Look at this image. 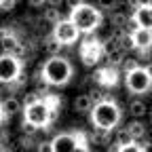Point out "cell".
<instances>
[{
  "label": "cell",
  "instance_id": "obj_26",
  "mask_svg": "<svg viewBox=\"0 0 152 152\" xmlns=\"http://www.w3.org/2000/svg\"><path fill=\"white\" fill-rule=\"evenodd\" d=\"M116 152H144V148H142V144H137V142H131V144H127V146H118Z\"/></svg>",
  "mask_w": 152,
  "mask_h": 152
},
{
  "label": "cell",
  "instance_id": "obj_30",
  "mask_svg": "<svg viewBox=\"0 0 152 152\" xmlns=\"http://www.w3.org/2000/svg\"><path fill=\"white\" fill-rule=\"evenodd\" d=\"M36 152H53V148H51V140L38 142V144H36Z\"/></svg>",
  "mask_w": 152,
  "mask_h": 152
},
{
  "label": "cell",
  "instance_id": "obj_31",
  "mask_svg": "<svg viewBox=\"0 0 152 152\" xmlns=\"http://www.w3.org/2000/svg\"><path fill=\"white\" fill-rule=\"evenodd\" d=\"M38 99H42L38 93H28L26 97H23V102H21V106H30V104H34V102H38Z\"/></svg>",
  "mask_w": 152,
  "mask_h": 152
},
{
  "label": "cell",
  "instance_id": "obj_19",
  "mask_svg": "<svg viewBox=\"0 0 152 152\" xmlns=\"http://www.w3.org/2000/svg\"><path fill=\"white\" fill-rule=\"evenodd\" d=\"M106 57V66L108 68H121V64H123V59H125V53H121L118 49L116 51H112V53H108V55H104Z\"/></svg>",
  "mask_w": 152,
  "mask_h": 152
},
{
  "label": "cell",
  "instance_id": "obj_3",
  "mask_svg": "<svg viewBox=\"0 0 152 152\" xmlns=\"http://www.w3.org/2000/svg\"><path fill=\"white\" fill-rule=\"evenodd\" d=\"M68 19L76 26V30H78L80 34H93V32H97L99 26L104 23L102 11L95 9L93 4H87V2H83L76 9H72Z\"/></svg>",
  "mask_w": 152,
  "mask_h": 152
},
{
  "label": "cell",
  "instance_id": "obj_27",
  "mask_svg": "<svg viewBox=\"0 0 152 152\" xmlns=\"http://www.w3.org/2000/svg\"><path fill=\"white\" fill-rule=\"evenodd\" d=\"M21 131H23V135H28V137H34L36 135V131H38V127H34V125H30V123H21Z\"/></svg>",
  "mask_w": 152,
  "mask_h": 152
},
{
  "label": "cell",
  "instance_id": "obj_11",
  "mask_svg": "<svg viewBox=\"0 0 152 152\" xmlns=\"http://www.w3.org/2000/svg\"><path fill=\"white\" fill-rule=\"evenodd\" d=\"M129 36L133 40V47L140 51L150 49V45H152V30H148V28H135L133 32H129Z\"/></svg>",
  "mask_w": 152,
  "mask_h": 152
},
{
  "label": "cell",
  "instance_id": "obj_37",
  "mask_svg": "<svg viewBox=\"0 0 152 152\" xmlns=\"http://www.w3.org/2000/svg\"><path fill=\"white\" fill-rule=\"evenodd\" d=\"M2 123H7V121H4V114H2V108H0V125H2Z\"/></svg>",
  "mask_w": 152,
  "mask_h": 152
},
{
  "label": "cell",
  "instance_id": "obj_22",
  "mask_svg": "<svg viewBox=\"0 0 152 152\" xmlns=\"http://www.w3.org/2000/svg\"><path fill=\"white\" fill-rule=\"evenodd\" d=\"M116 47H118V51L121 53H129V51H133L135 47H133V40H131V36H129V32H125L118 40H116Z\"/></svg>",
  "mask_w": 152,
  "mask_h": 152
},
{
  "label": "cell",
  "instance_id": "obj_24",
  "mask_svg": "<svg viewBox=\"0 0 152 152\" xmlns=\"http://www.w3.org/2000/svg\"><path fill=\"white\" fill-rule=\"evenodd\" d=\"M87 95H89V99H91L93 106H95V104H99V102H104V99L108 97V95L104 93V89H91Z\"/></svg>",
  "mask_w": 152,
  "mask_h": 152
},
{
  "label": "cell",
  "instance_id": "obj_15",
  "mask_svg": "<svg viewBox=\"0 0 152 152\" xmlns=\"http://www.w3.org/2000/svg\"><path fill=\"white\" fill-rule=\"evenodd\" d=\"M125 129H127V133L131 135V140H133V142H140V140H144V137L148 135V127H146L144 123H140V121L129 123Z\"/></svg>",
  "mask_w": 152,
  "mask_h": 152
},
{
  "label": "cell",
  "instance_id": "obj_18",
  "mask_svg": "<svg viewBox=\"0 0 152 152\" xmlns=\"http://www.w3.org/2000/svg\"><path fill=\"white\" fill-rule=\"evenodd\" d=\"M40 47H42V51H47L51 57H53V55H59V53H61V49H64V47H61L59 42H57L53 36H47L45 40L40 42Z\"/></svg>",
  "mask_w": 152,
  "mask_h": 152
},
{
  "label": "cell",
  "instance_id": "obj_16",
  "mask_svg": "<svg viewBox=\"0 0 152 152\" xmlns=\"http://www.w3.org/2000/svg\"><path fill=\"white\" fill-rule=\"evenodd\" d=\"M91 99H89V95L87 93H83V95H78V97H74V102H72V108H74V112H78V114H87L89 110H91Z\"/></svg>",
  "mask_w": 152,
  "mask_h": 152
},
{
  "label": "cell",
  "instance_id": "obj_10",
  "mask_svg": "<svg viewBox=\"0 0 152 152\" xmlns=\"http://www.w3.org/2000/svg\"><path fill=\"white\" fill-rule=\"evenodd\" d=\"M91 78H93L95 85H99L102 89L116 87V85H118V70L104 66V68H99V70H95V72L91 74Z\"/></svg>",
  "mask_w": 152,
  "mask_h": 152
},
{
  "label": "cell",
  "instance_id": "obj_23",
  "mask_svg": "<svg viewBox=\"0 0 152 152\" xmlns=\"http://www.w3.org/2000/svg\"><path fill=\"white\" fill-rule=\"evenodd\" d=\"M131 142H133V140H131V135L127 133L125 127L114 131V142H112V144H116V146H127V144H131Z\"/></svg>",
  "mask_w": 152,
  "mask_h": 152
},
{
  "label": "cell",
  "instance_id": "obj_14",
  "mask_svg": "<svg viewBox=\"0 0 152 152\" xmlns=\"http://www.w3.org/2000/svg\"><path fill=\"white\" fill-rule=\"evenodd\" d=\"M110 137H112V131H106V129H99V127H93L91 133L87 135V140L95 146H108Z\"/></svg>",
  "mask_w": 152,
  "mask_h": 152
},
{
  "label": "cell",
  "instance_id": "obj_4",
  "mask_svg": "<svg viewBox=\"0 0 152 152\" xmlns=\"http://www.w3.org/2000/svg\"><path fill=\"white\" fill-rule=\"evenodd\" d=\"M23 121L38 127V129H49L51 127V108L42 99H38L30 106H23Z\"/></svg>",
  "mask_w": 152,
  "mask_h": 152
},
{
  "label": "cell",
  "instance_id": "obj_36",
  "mask_svg": "<svg viewBox=\"0 0 152 152\" xmlns=\"http://www.w3.org/2000/svg\"><path fill=\"white\" fill-rule=\"evenodd\" d=\"M135 7H150V0H135Z\"/></svg>",
  "mask_w": 152,
  "mask_h": 152
},
{
  "label": "cell",
  "instance_id": "obj_20",
  "mask_svg": "<svg viewBox=\"0 0 152 152\" xmlns=\"http://www.w3.org/2000/svg\"><path fill=\"white\" fill-rule=\"evenodd\" d=\"M129 21V15L127 13H121V11H112L110 13V26L112 28H125Z\"/></svg>",
  "mask_w": 152,
  "mask_h": 152
},
{
  "label": "cell",
  "instance_id": "obj_1",
  "mask_svg": "<svg viewBox=\"0 0 152 152\" xmlns=\"http://www.w3.org/2000/svg\"><path fill=\"white\" fill-rule=\"evenodd\" d=\"M40 76L42 80L49 85V87H64L72 80L74 76V66L68 57H61V55H53L40 66Z\"/></svg>",
  "mask_w": 152,
  "mask_h": 152
},
{
  "label": "cell",
  "instance_id": "obj_38",
  "mask_svg": "<svg viewBox=\"0 0 152 152\" xmlns=\"http://www.w3.org/2000/svg\"><path fill=\"white\" fill-rule=\"evenodd\" d=\"M0 152H7V148H4V142H0Z\"/></svg>",
  "mask_w": 152,
  "mask_h": 152
},
{
  "label": "cell",
  "instance_id": "obj_7",
  "mask_svg": "<svg viewBox=\"0 0 152 152\" xmlns=\"http://www.w3.org/2000/svg\"><path fill=\"white\" fill-rule=\"evenodd\" d=\"M61 47H70L74 42H78L80 32L76 30V26L70 21V19H59L55 26H53V34H51Z\"/></svg>",
  "mask_w": 152,
  "mask_h": 152
},
{
  "label": "cell",
  "instance_id": "obj_6",
  "mask_svg": "<svg viewBox=\"0 0 152 152\" xmlns=\"http://www.w3.org/2000/svg\"><path fill=\"white\" fill-rule=\"evenodd\" d=\"M23 70V61L17 59L15 55L9 53H0V85H13L15 78Z\"/></svg>",
  "mask_w": 152,
  "mask_h": 152
},
{
  "label": "cell",
  "instance_id": "obj_28",
  "mask_svg": "<svg viewBox=\"0 0 152 152\" xmlns=\"http://www.w3.org/2000/svg\"><path fill=\"white\" fill-rule=\"evenodd\" d=\"M114 2H116V0H97V7H95V9H99V11H112L114 9Z\"/></svg>",
  "mask_w": 152,
  "mask_h": 152
},
{
  "label": "cell",
  "instance_id": "obj_21",
  "mask_svg": "<svg viewBox=\"0 0 152 152\" xmlns=\"http://www.w3.org/2000/svg\"><path fill=\"white\" fill-rule=\"evenodd\" d=\"M42 17H45V21H49V23H57V21H59V19H61V11L59 9H55V7H49L47 4V9L42 11Z\"/></svg>",
  "mask_w": 152,
  "mask_h": 152
},
{
  "label": "cell",
  "instance_id": "obj_29",
  "mask_svg": "<svg viewBox=\"0 0 152 152\" xmlns=\"http://www.w3.org/2000/svg\"><path fill=\"white\" fill-rule=\"evenodd\" d=\"M15 2H17V0H0V11H2V13H11L15 9Z\"/></svg>",
  "mask_w": 152,
  "mask_h": 152
},
{
  "label": "cell",
  "instance_id": "obj_2",
  "mask_svg": "<svg viewBox=\"0 0 152 152\" xmlns=\"http://www.w3.org/2000/svg\"><path fill=\"white\" fill-rule=\"evenodd\" d=\"M89 114H91V125L106 129V131H114L118 127V123L123 121V110L112 97H106L104 102L91 106Z\"/></svg>",
  "mask_w": 152,
  "mask_h": 152
},
{
  "label": "cell",
  "instance_id": "obj_32",
  "mask_svg": "<svg viewBox=\"0 0 152 152\" xmlns=\"http://www.w3.org/2000/svg\"><path fill=\"white\" fill-rule=\"evenodd\" d=\"M64 2H66V7L72 11V9H76V7H80V4H83V0H64Z\"/></svg>",
  "mask_w": 152,
  "mask_h": 152
},
{
  "label": "cell",
  "instance_id": "obj_5",
  "mask_svg": "<svg viewBox=\"0 0 152 152\" xmlns=\"http://www.w3.org/2000/svg\"><path fill=\"white\" fill-rule=\"evenodd\" d=\"M125 87H127V91L135 93V95L148 93L150 87H152V74H150V68L137 66L135 70L127 72V74H125Z\"/></svg>",
  "mask_w": 152,
  "mask_h": 152
},
{
  "label": "cell",
  "instance_id": "obj_25",
  "mask_svg": "<svg viewBox=\"0 0 152 152\" xmlns=\"http://www.w3.org/2000/svg\"><path fill=\"white\" fill-rule=\"evenodd\" d=\"M137 66H140V59H133V57H125V59H123V64H121L123 74H127V72H131V70H135Z\"/></svg>",
  "mask_w": 152,
  "mask_h": 152
},
{
  "label": "cell",
  "instance_id": "obj_34",
  "mask_svg": "<svg viewBox=\"0 0 152 152\" xmlns=\"http://www.w3.org/2000/svg\"><path fill=\"white\" fill-rule=\"evenodd\" d=\"M28 2H30V7L38 9V7H45V4H47V0H28Z\"/></svg>",
  "mask_w": 152,
  "mask_h": 152
},
{
  "label": "cell",
  "instance_id": "obj_12",
  "mask_svg": "<svg viewBox=\"0 0 152 152\" xmlns=\"http://www.w3.org/2000/svg\"><path fill=\"white\" fill-rule=\"evenodd\" d=\"M0 108H2V114H4V121H9L11 116H15L17 112H21L23 110V106H21V102H19L15 95H7V97L0 102Z\"/></svg>",
  "mask_w": 152,
  "mask_h": 152
},
{
  "label": "cell",
  "instance_id": "obj_13",
  "mask_svg": "<svg viewBox=\"0 0 152 152\" xmlns=\"http://www.w3.org/2000/svg\"><path fill=\"white\" fill-rule=\"evenodd\" d=\"M131 19L135 21L137 28H148L150 30V26H152V11H150V7H135Z\"/></svg>",
  "mask_w": 152,
  "mask_h": 152
},
{
  "label": "cell",
  "instance_id": "obj_35",
  "mask_svg": "<svg viewBox=\"0 0 152 152\" xmlns=\"http://www.w3.org/2000/svg\"><path fill=\"white\" fill-rule=\"evenodd\" d=\"M61 2H64V0H47V4H49V7H55V9H59Z\"/></svg>",
  "mask_w": 152,
  "mask_h": 152
},
{
  "label": "cell",
  "instance_id": "obj_9",
  "mask_svg": "<svg viewBox=\"0 0 152 152\" xmlns=\"http://www.w3.org/2000/svg\"><path fill=\"white\" fill-rule=\"evenodd\" d=\"M102 40L99 38H87L85 42H80V49H78V55L85 66H97L102 61Z\"/></svg>",
  "mask_w": 152,
  "mask_h": 152
},
{
  "label": "cell",
  "instance_id": "obj_17",
  "mask_svg": "<svg viewBox=\"0 0 152 152\" xmlns=\"http://www.w3.org/2000/svg\"><path fill=\"white\" fill-rule=\"evenodd\" d=\"M129 114L133 118H144L148 114V106L144 104V99H131L129 104Z\"/></svg>",
  "mask_w": 152,
  "mask_h": 152
},
{
  "label": "cell",
  "instance_id": "obj_8",
  "mask_svg": "<svg viewBox=\"0 0 152 152\" xmlns=\"http://www.w3.org/2000/svg\"><path fill=\"white\" fill-rule=\"evenodd\" d=\"M83 142H87V135L80 133V131H76V133H57L51 140V148H53V152H72Z\"/></svg>",
  "mask_w": 152,
  "mask_h": 152
},
{
  "label": "cell",
  "instance_id": "obj_33",
  "mask_svg": "<svg viewBox=\"0 0 152 152\" xmlns=\"http://www.w3.org/2000/svg\"><path fill=\"white\" fill-rule=\"evenodd\" d=\"M72 152H91V150H89V144H87V142H83V144H78V146H76Z\"/></svg>",
  "mask_w": 152,
  "mask_h": 152
}]
</instances>
